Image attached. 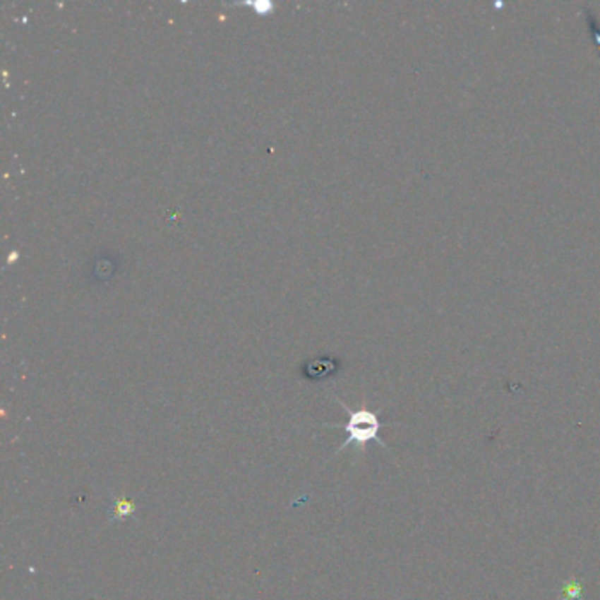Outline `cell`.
Returning <instances> with one entry per match:
<instances>
[{
	"instance_id": "obj_3",
	"label": "cell",
	"mask_w": 600,
	"mask_h": 600,
	"mask_svg": "<svg viewBox=\"0 0 600 600\" xmlns=\"http://www.w3.org/2000/svg\"><path fill=\"white\" fill-rule=\"evenodd\" d=\"M560 600H583V583L580 580H569L560 592Z\"/></svg>"
},
{
	"instance_id": "obj_4",
	"label": "cell",
	"mask_w": 600,
	"mask_h": 600,
	"mask_svg": "<svg viewBox=\"0 0 600 600\" xmlns=\"http://www.w3.org/2000/svg\"><path fill=\"white\" fill-rule=\"evenodd\" d=\"M136 512V505L128 498H119L113 503L112 517L113 520H125Z\"/></svg>"
},
{
	"instance_id": "obj_2",
	"label": "cell",
	"mask_w": 600,
	"mask_h": 600,
	"mask_svg": "<svg viewBox=\"0 0 600 600\" xmlns=\"http://www.w3.org/2000/svg\"><path fill=\"white\" fill-rule=\"evenodd\" d=\"M335 368H337L335 366V361L316 359V361H310V363L306 364L305 375L310 378H323V377H328Z\"/></svg>"
},
{
	"instance_id": "obj_1",
	"label": "cell",
	"mask_w": 600,
	"mask_h": 600,
	"mask_svg": "<svg viewBox=\"0 0 600 600\" xmlns=\"http://www.w3.org/2000/svg\"><path fill=\"white\" fill-rule=\"evenodd\" d=\"M338 403L349 412V421L344 426V430L347 431V438H345L344 444L337 449V452H342L345 448H349V445H356V448H359L361 451H363V449L366 448V444H370V442H377V444L382 445L384 449H389L388 444L380 438L382 423L380 419H378L377 412H371V410L366 409L351 410L342 400H338Z\"/></svg>"
}]
</instances>
